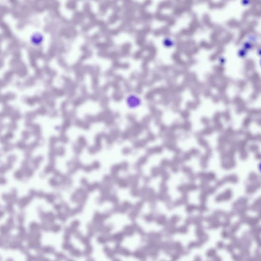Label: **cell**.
Masks as SVG:
<instances>
[{
  "mask_svg": "<svg viewBox=\"0 0 261 261\" xmlns=\"http://www.w3.org/2000/svg\"><path fill=\"white\" fill-rule=\"evenodd\" d=\"M140 99L137 95H135L134 94H131L128 95L126 99L127 104L129 108L132 109H135V108L137 107L138 105L140 104Z\"/></svg>",
  "mask_w": 261,
  "mask_h": 261,
  "instance_id": "cell-1",
  "label": "cell"
}]
</instances>
